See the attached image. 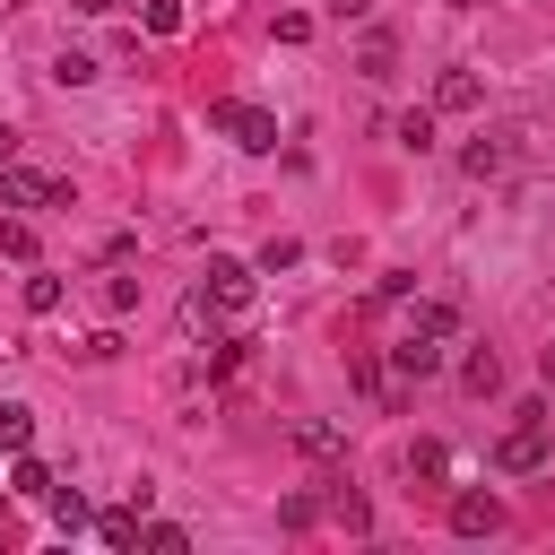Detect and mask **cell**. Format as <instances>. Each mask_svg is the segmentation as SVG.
I'll use <instances>...</instances> for the list:
<instances>
[{
  "label": "cell",
  "mask_w": 555,
  "mask_h": 555,
  "mask_svg": "<svg viewBox=\"0 0 555 555\" xmlns=\"http://www.w3.org/2000/svg\"><path fill=\"white\" fill-rule=\"evenodd\" d=\"M208 130H225L243 156H269V147H278V113L251 104V95H217V104H208Z\"/></svg>",
  "instance_id": "cell-1"
},
{
  "label": "cell",
  "mask_w": 555,
  "mask_h": 555,
  "mask_svg": "<svg viewBox=\"0 0 555 555\" xmlns=\"http://www.w3.org/2000/svg\"><path fill=\"white\" fill-rule=\"evenodd\" d=\"M0 208H69V182L9 156V165H0Z\"/></svg>",
  "instance_id": "cell-2"
},
{
  "label": "cell",
  "mask_w": 555,
  "mask_h": 555,
  "mask_svg": "<svg viewBox=\"0 0 555 555\" xmlns=\"http://www.w3.org/2000/svg\"><path fill=\"white\" fill-rule=\"evenodd\" d=\"M538 416H546V408H520V425L494 442V468H503V477H529V468H546V425H538Z\"/></svg>",
  "instance_id": "cell-3"
},
{
  "label": "cell",
  "mask_w": 555,
  "mask_h": 555,
  "mask_svg": "<svg viewBox=\"0 0 555 555\" xmlns=\"http://www.w3.org/2000/svg\"><path fill=\"white\" fill-rule=\"evenodd\" d=\"M199 295H208L217 312H251V295H260V269H251V260H208Z\"/></svg>",
  "instance_id": "cell-4"
},
{
  "label": "cell",
  "mask_w": 555,
  "mask_h": 555,
  "mask_svg": "<svg viewBox=\"0 0 555 555\" xmlns=\"http://www.w3.org/2000/svg\"><path fill=\"white\" fill-rule=\"evenodd\" d=\"M494 529H503V503L494 494H477V486L451 494V538H494Z\"/></svg>",
  "instance_id": "cell-5"
},
{
  "label": "cell",
  "mask_w": 555,
  "mask_h": 555,
  "mask_svg": "<svg viewBox=\"0 0 555 555\" xmlns=\"http://www.w3.org/2000/svg\"><path fill=\"white\" fill-rule=\"evenodd\" d=\"M486 104V87H477V69L468 61H451L442 78H434V113H477Z\"/></svg>",
  "instance_id": "cell-6"
},
{
  "label": "cell",
  "mask_w": 555,
  "mask_h": 555,
  "mask_svg": "<svg viewBox=\"0 0 555 555\" xmlns=\"http://www.w3.org/2000/svg\"><path fill=\"white\" fill-rule=\"evenodd\" d=\"M390 373H399V382H425V373H442V338H425V330H408V338L390 347Z\"/></svg>",
  "instance_id": "cell-7"
},
{
  "label": "cell",
  "mask_w": 555,
  "mask_h": 555,
  "mask_svg": "<svg viewBox=\"0 0 555 555\" xmlns=\"http://www.w3.org/2000/svg\"><path fill=\"white\" fill-rule=\"evenodd\" d=\"M503 165H512V139H468V147H460V173H468V182H494Z\"/></svg>",
  "instance_id": "cell-8"
},
{
  "label": "cell",
  "mask_w": 555,
  "mask_h": 555,
  "mask_svg": "<svg viewBox=\"0 0 555 555\" xmlns=\"http://www.w3.org/2000/svg\"><path fill=\"white\" fill-rule=\"evenodd\" d=\"M295 451H304V460H338V451H347V434H338L330 416H304V425H295Z\"/></svg>",
  "instance_id": "cell-9"
},
{
  "label": "cell",
  "mask_w": 555,
  "mask_h": 555,
  "mask_svg": "<svg viewBox=\"0 0 555 555\" xmlns=\"http://www.w3.org/2000/svg\"><path fill=\"white\" fill-rule=\"evenodd\" d=\"M43 503H52V529H61V538H78V529H87V520H95V512H87V494H78V486H52V494H43Z\"/></svg>",
  "instance_id": "cell-10"
},
{
  "label": "cell",
  "mask_w": 555,
  "mask_h": 555,
  "mask_svg": "<svg viewBox=\"0 0 555 555\" xmlns=\"http://www.w3.org/2000/svg\"><path fill=\"white\" fill-rule=\"evenodd\" d=\"M26 442H35V408H26V399H0V451L17 460Z\"/></svg>",
  "instance_id": "cell-11"
},
{
  "label": "cell",
  "mask_w": 555,
  "mask_h": 555,
  "mask_svg": "<svg viewBox=\"0 0 555 555\" xmlns=\"http://www.w3.org/2000/svg\"><path fill=\"white\" fill-rule=\"evenodd\" d=\"M390 147L425 156V147H434V113H399V121H390Z\"/></svg>",
  "instance_id": "cell-12"
},
{
  "label": "cell",
  "mask_w": 555,
  "mask_h": 555,
  "mask_svg": "<svg viewBox=\"0 0 555 555\" xmlns=\"http://www.w3.org/2000/svg\"><path fill=\"white\" fill-rule=\"evenodd\" d=\"M9 486H17V494H35V503H43V494H52V468H43V460H35V451H17V468H9Z\"/></svg>",
  "instance_id": "cell-13"
},
{
  "label": "cell",
  "mask_w": 555,
  "mask_h": 555,
  "mask_svg": "<svg viewBox=\"0 0 555 555\" xmlns=\"http://www.w3.org/2000/svg\"><path fill=\"white\" fill-rule=\"evenodd\" d=\"M61 295H69V286H61L52 269H35V278H26V312H61Z\"/></svg>",
  "instance_id": "cell-14"
},
{
  "label": "cell",
  "mask_w": 555,
  "mask_h": 555,
  "mask_svg": "<svg viewBox=\"0 0 555 555\" xmlns=\"http://www.w3.org/2000/svg\"><path fill=\"white\" fill-rule=\"evenodd\" d=\"M408 330H425V338H460V312H451V304H416Z\"/></svg>",
  "instance_id": "cell-15"
},
{
  "label": "cell",
  "mask_w": 555,
  "mask_h": 555,
  "mask_svg": "<svg viewBox=\"0 0 555 555\" xmlns=\"http://www.w3.org/2000/svg\"><path fill=\"white\" fill-rule=\"evenodd\" d=\"M139 546H147V555H182V546H191V538H182V529H173V520H139Z\"/></svg>",
  "instance_id": "cell-16"
},
{
  "label": "cell",
  "mask_w": 555,
  "mask_h": 555,
  "mask_svg": "<svg viewBox=\"0 0 555 555\" xmlns=\"http://www.w3.org/2000/svg\"><path fill=\"white\" fill-rule=\"evenodd\" d=\"M0 260H35V225L26 217H0Z\"/></svg>",
  "instance_id": "cell-17"
},
{
  "label": "cell",
  "mask_w": 555,
  "mask_h": 555,
  "mask_svg": "<svg viewBox=\"0 0 555 555\" xmlns=\"http://www.w3.org/2000/svg\"><path fill=\"white\" fill-rule=\"evenodd\" d=\"M460 382L486 399V390H503V364H494V356H468V364H460Z\"/></svg>",
  "instance_id": "cell-18"
},
{
  "label": "cell",
  "mask_w": 555,
  "mask_h": 555,
  "mask_svg": "<svg viewBox=\"0 0 555 555\" xmlns=\"http://www.w3.org/2000/svg\"><path fill=\"white\" fill-rule=\"evenodd\" d=\"M408 468H416V477H451V451H442V442H434V434H425V442H416V451H408Z\"/></svg>",
  "instance_id": "cell-19"
},
{
  "label": "cell",
  "mask_w": 555,
  "mask_h": 555,
  "mask_svg": "<svg viewBox=\"0 0 555 555\" xmlns=\"http://www.w3.org/2000/svg\"><path fill=\"white\" fill-rule=\"evenodd\" d=\"M321 512H338L347 529H364V520H373V512H364V494H347V486H330V503H321Z\"/></svg>",
  "instance_id": "cell-20"
},
{
  "label": "cell",
  "mask_w": 555,
  "mask_h": 555,
  "mask_svg": "<svg viewBox=\"0 0 555 555\" xmlns=\"http://www.w3.org/2000/svg\"><path fill=\"white\" fill-rule=\"evenodd\" d=\"M52 78H61V87H87V78H95V61H87V52H61V61H52Z\"/></svg>",
  "instance_id": "cell-21"
},
{
  "label": "cell",
  "mask_w": 555,
  "mask_h": 555,
  "mask_svg": "<svg viewBox=\"0 0 555 555\" xmlns=\"http://www.w3.org/2000/svg\"><path fill=\"white\" fill-rule=\"evenodd\" d=\"M278 520H286V529H312V520H321V494H286V512H278Z\"/></svg>",
  "instance_id": "cell-22"
},
{
  "label": "cell",
  "mask_w": 555,
  "mask_h": 555,
  "mask_svg": "<svg viewBox=\"0 0 555 555\" xmlns=\"http://www.w3.org/2000/svg\"><path fill=\"white\" fill-rule=\"evenodd\" d=\"M147 35H182V0H147Z\"/></svg>",
  "instance_id": "cell-23"
},
{
  "label": "cell",
  "mask_w": 555,
  "mask_h": 555,
  "mask_svg": "<svg viewBox=\"0 0 555 555\" xmlns=\"http://www.w3.org/2000/svg\"><path fill=\"white\" fill-rule=\"evenodd\" d=\"M364 78H390V35H364Z\"/></svg>",
  "instance_id": "cell-24"
},
{
  "label": "cell",
  "mask_w": 555,
  "mask_h": 555,
  "mask_svg": "<svg viewBox=\"0 0 555 555\" xmlns=\"http://www.w3.org/2000/svg\"><path fill=\"white\" fill-rule=\"evenodd\" d=\"M295 260H304V243H286V234H278V243L260 251V269H269V278H278V269H295Z\"/></svg>",
  "instance_id": "cell-25"
},
{
  "label": "cell",
  "mask_w": 555,
  "mask_h": 555,
  "mask_svg": "<svg viewBox=\"0 0 555 555\" xmlns=\"http://www.w3.org/2000/svg\"><path fill=\"white\" fill-rule=\"evenodd\" d=\"M69 9H78V17H113L121 0H69Z\"/></svg>",
  "instance_id": "cell-26"
},
{
  "label": "cell",
  "mask_w": 555,
  "mask_h": 555,
  "mask_svg": "<svg viewBox=\"0 0 555 555\" xmlns=\"http://www.w3.org/2000/svg\"><path fill=\"white\" fill-rule=\"evenodd\" d=\"M330 9H338V17H364V9H373V0H330Z\"/></svg>",
  "instance_id": "cell-27"
},
{
  "label": "cell",
  "mask_w": 555,
  "mask_h": 555,
  "mask_svg": "<svg viewBox=\"0 0 555 555\" xmlns=\"http://www.w3.org/2000/svg\"><path fill=\"white\" fill-rule=\"evenodd\" d=\"M9 156H17V130H9V121H0V165H9Z\"/></svg>",
  "instance_id": "cell-28"
}]
</instances>
